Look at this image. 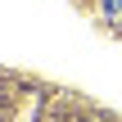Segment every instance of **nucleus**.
Returning <instances> with one entry per match:
<instances>
[{"instance_id": "1", "label": "nucleus", "mask_w": 122, "mask_h": 122, "mask_svg": "<svg viewBox=\"0 0 122 122\" xmlns=\"http://www.w3.org/2000/svg\"><path fill=\"white\" fill-rule=\"evenodd\" d=\"M95 14H100V23H104V27L122 32V0H95Z\"/></svg>"}]
</instances>
